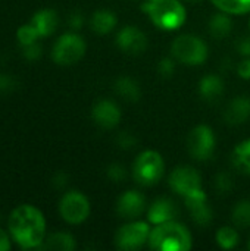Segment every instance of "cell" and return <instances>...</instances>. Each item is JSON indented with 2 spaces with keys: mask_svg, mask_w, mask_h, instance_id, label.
I'll list each match as a JSON object with an SVG mask.
<instances>
[{
  "mask_svg": "<svg viewBox=\"0 0 250 251\" xmlns=\"http://www.w3.org/2000/svg\"><path fill=\"white\" fill-rule=\"evenodd\" d=\"M59 213L65 222L71 225H80L90 215V201L83 193L69 191L60 199Z\"/></svg>",
  "mask_w": 250,
  "mask_h": 251,
  "instance_id": "9c48e42d",
  "label": "cell"
},
{
  "mask_svg": "<svg viewBox=\"0 0 250 251\" xmlns=\"http://www.w3.org/2000/svg\"><path fill=\"white\" fill-rule=\"evenodd\" d=\"M16 81L12 75L7 74H0V94H7L12 90H15Z\"/></svg>",
  "mask_w": 250,
  "mask_h": 251,
  "instance_id": "d6a6232c",
  "label": "cell"
},
{
  "mask_svg": "<svg viewBox=\"0 0 250 251\" xmlns=\"http://www.w3.org/2000/svg\"><path fill=\"white\" fill-rule=\"evenodd\" d=\"M217 243L222 250H233L239 244V232L233 226H222L217 232Z\"/></svg>",
  "mask_w": 250,
  "mask_h": 251,
  "instance_id": "d4e9b609",
  "label": "cell"
},
{
  "mask_svg": "<svg viewBox=\"0 0 250 251\" xmlns=\"http://www.w3.org/2000/svg\"><path fill=\"white\" fill-rule=\"evenodd\" d=\"M141 9L149 15L155 26L164 31H175L186 22L187 12L180 0H144Z\"/></svg>",
  "mask_w": 250,
  "mask_h": 251,
  "instance_id": "3957f363",
  "label": "cell"
},
{
  "mask_svg": "<svg viewBox=\"0 0 250 251\" xmlns=\"http://www.w3.org/2000/svg\"><path fill=\"white\" fill-rule=\"evenodd\" d=\"M85 41L81 35L75 32H66L57 38L53 46L52 57L57 65L69 66L81 60L85 54Z\"/></svg>",
  "mask_w": 250,
  "mask_h": 251,
  "instance_id": "8992f818",
  "label": "cell"
},
{
  "mask_svg": "<svg viewBox=\"0 0 250 251\" xmlns=\"http://www.w3.org/2000/svg\"><path fill=\"white\" fill-rule=\"evenodd\" d=\"M68 24H69V26H71L74 31L81 29L83 25H84V16H83V13H81V12H72V13L69 15Z\"/></svg>",
  "mask_w": 250,
  "mask_h": 251,
  "instance_id": "836d02e7",
  "label": "cell"
},
{
  "mask_svg": "<svg viewBox=\"0 0 250 251\" xmlns=\"http://www.w3.org/2000/svg\"><path fill=\"white\" fill-rule=\"evenodd\" d=\"M150 231L147 222L130 221L115 234V247L122 251L140 250L149 241Z\"/></svg>",
  "mask_w": 250,
  "mask_h": 251,
  "instance_id": "52a82bcc",
  "label": "cell"
},
{
  "mask_svg": "<svg viewBox=\"0 0 250 251\" xmlns=\"http://www.w3.org/2000/svg\"><path fill=\"white\" fill-rule=\"evenodd\" d=\"M237 50L242 56L250 57V37H242L237 43Z\"/></svg>",
  "mask_w": 250,
  "mask_h": 251,
  "instance_id": "d590c367",
  "label": "cell"
},
{
  "mask_svg": "<svg viewBox=\"0 0 250 251\" xmlns=\"http://www.w3.org/2000/svg\"><path fill=\"white\" fill-rule=\"evenodd\" d=\"M217 138L214 131L208 125H197L192 129L187 140L190 156L197 162L209 160L215 153Z\"/></svg>",
  "mask_w": 250,
  "mask_h": 251,
  "instance_id": "ba28073f",
  "label": "cell"
},
{
  "mask_svg": "<svg viewBox=\"0 0 250 251\" xmlns=\"http://www.w3.org/2000/svg\"><path fill=\"white\" fill-rule=\"evenodd\" d=\"M215 7L228 15H245L250 12V0H211Z\"/></svg>",
  "mask_w": 250,
  "mask_h": 251,
  "instance_id": "cb8c5ba5",
  "label": "cell"
},
{
  "mask_svg": "<svg viewBox=\"0 0 250 251\" xmlns=\"http://www.w3.org/2000/svg\"><path fill=\"white\" fill-rule=\"evenodd\" d=\"M233 165L242 172L250 175V138L242 141L233 151Z\"/></svg>",
  "mask_w": 250,
  "mask_h": 251,
  "instance_id": "603a6c76",
  "label": "cell"
},
{
  "mask_svg": "<svg viewBox=\"0 0 250 251\" xmlns=\"http://www.w3.org/2000/svg\"><path fill=\"white\" fill-rule=\"evenodd\" d=\"M116 46L125 54L137 56V54H141V53L146 51V49H147V37L140 28H137L134 25H127L118 32Z\"/></svg>",
  "mask_w": 250,
  "mask_h": 251,
  "instance_id": "8fae6325",
  "label": "cell"
},
{
  "mask_svg": "<svg viewBox=\"0 0 250 251\" xmlns=\"http://www.w3.org/2000/svg\"><path fill=\"white\" fill-rule=\"evenodd\" d=\"M237 72L240 75V78L243 79H250V57H246L245 60L240 62L239 68H237Z\"/></svg>",
  "mask_w": 250,
  "mask_h": 251,
  "instance_id": "8d00e7d4",
  "label": "cell"
},
{
  "mask_svg": "<svg viewBox=\"0 0 250 251\" xmlns=\"http://www.w3.org/2000/svg\"><path fill=\"white\" fill-rule=\"evenodd\" d=\"M215 188L220 194H228L234 188V179L228 172H221L215 178Z\"/></svg>",
  "mask_w": 250,
  "mask_h": 251,
  "instance_id": "83f0119b",
  "label": "cell"
},
{
  "mask_svg": "<svg viewBox=\"0 0 250 251\" xmlns=\"http://www.w3.org/2000/svg\"><path fill=\"white\" fill-rule=\"evenodd\" d=\"M68 175L65 174V172H57L55 176H53V179H52V184H53V187L55 188H57V190H63L66 185H68Z\"/></svg>",
  "mask_w": 250,
  "mask_h": 251,
  "instance_id": "e575fe53",
  "label": "cell"
},
{
  "mask_svg": "<svg viewBox=\"0 0 250 251\" xmlns=\"http://www.w3.org/2000/svg\"><path fill=\"white\" fill-rule=\"evenodd\" d=\"M224 90H225V85H224L222 78L214 74L205 75L199 82V94L205 101H209V103L220 100V97L224 94Z\"/></svg>",
  "mask_w": 250,
  "mask_h": 251,
  "instance_id": "ac0fdd59",
  "label": "cell"
},
{
  "mask_svg": "<svg viewBox=\"0 0 250 251\" xmlns=\"http://www.w3.org/2000/svg\"><path fill=\"white\" fill-rule=\"evenodd\" d=\"M41 46L35 41L32 44H28V46H22V54L27 60H38L41 57Z\"/></svg>",
  "mask_w": 250,
  "mask_h": 251,
  "instance_id": "1f68e13d",
  "label": "cell"
},
{
  "mask_svg": "<svg viewBox=\"0 0 250 251\" xmlns=\"http://www.w3.org/2000/svg\"><path fill=\"white\" fill-rule=\"evenodd\" d=\"M91 118L97 126H100L103 129H112L121 121V110L115 101L102 99L93 106Z\"/></svg>",
  "mask_w": 250,
  "mask_h": 251,
  "instance_id": "5bb4252c",
  "label": "cell"
},
{
  "mask_svg": "<svg viewBox=\"0 0 250 251\" xmlns=\"http://www.w3.org/2000/svg\"><path fill=\"white\" fill-rule=\"evenodd\" d=\"M113 88H115V93H116L118 96H121V97H122L124 100H127V101L136 103V101H139V99L141 97V88H140L139 82H137L134 78L127 76V75L119 76V78L115 81Z\"/></svg>",
  "mask_w": 250,
  "mask_h": 251,
  "instance_id": "ffe728a7",
  "label": "cell"
},
{
  "mask_svg": "<svg viewBox=\"0 0 250 251\" xmlns=\"http://www.w3.org/2000/svg\"><path fill=\"white\" fill-rule=\"evenodd\" d=\"M184 203L192 215V219L196 225L206 228L212 224L214 221V213L212 209L208 203V197L205 194V191H199L196 194H192L189 197L184 199Z\"/></svg>",
  "mask_w": 250,
  "mask_h": 251,
  "instance_id": "4fadbf2b",
  "label": "cell"
},
{
  "mask_svg": "<svg viewBox=\"0 0 250 251\" xmlns=\"http://www.w3.org/2000/svg\"><path fill=\"white\" fill-rule=\"evenodd\" d=\"M31 24L34 25L40 37H49L57 29L59 25L57 12L53 9H41L32 16Z\"/></svg>",
  "mask_w": 250,
  "mask_h": 251,
  "instance_id": "e0dca14e",
  "label": "cell"
},
{
  "mask_svg": "<svg viewBox=\"0 0 250 251\" xmlns=\"http://www.w3.org/2000/svg\"><path fill=\"white\" fill-rule=\"evenodd\" d=\"M175 59L174 57H164L161 59L159 65H158V72L162 78H171L175 72Z\"/></svg>",
  "mask_w": 250,
  "mask_h": 251,
  "instance_id": "f546056e",
  "label": "cell"
},
{
  "mask_svg": "<svg viewBox=\"0 0 250 251\" xmlns=\"http://www.w3.org/2000/svg\"><path fill=\"white\" fill-rule=\"evenodd\" d=\"M165 175L164 157L155 150H146L140 153L134 162L133 176L139 185L153 187Z\"/></svg>",
  "mask_w": 250,
  "mask_h": 251,
  "instance_id": "5b68a950",
  "label": "cell"
},
{
  "mask_svg": "<svg viewBox=\"0 0 250 251\" xmlns=\"http://www.w3.org/2000/svg\"><path fill=\"white\" fill-rule=\"evenodd\" d=\"M169 187L183 199L202 191V176L192 166H178L169 175Z\"/></svg>",
  "mask_w": 250,
  "mask_h": 251,
  "instance_id": "30bf717a",
  "label": "cell"
},
{
  "mask_svg": "<svg viewBox=\"0 0 250 251\" xmlns=\"http://www.w3.org/2000/svg\"><path fill=\"white\" fill-rule=\"evenodd\" d=\"M10 250V241H9V237L7 234L0 229V251H7Z\"/></svg>",
  "mask_w": 250,
  "mask_h": 251,
  "instance_id": "74e56055",
  "label": "cell"
},
{
  "mask_svg": "<svg viewBox=\"0 0 250 251\" xmlns=\"http://www.w3.org/2000/svg\"><path fill=\"white\" fill-rule=\"evenodd\" d=\"M233 224L239 228H249L250 226V201L242 200L237 203L231 213Z\"/></svg>",
  "mask_w": 250,
  "mask_h": 251,
  "instance_id": "484cf974",
  "label": "cell"
},
{
  "mask_svg": "<svg viewBox=\"0 0 250 251\" xmlns=\"http://www.w3.org/2000/svg\"><path fill=\"white\" fill-rule=\"evenodd\" d=\"M250 118V99L246 96L236 97L225 109L224 119L230 125H242Z\"/></svg>",
  "mask_w": 250,
  "mask_h": 251,
  "instance_id": "2e32d148",
  "label": "cell"
},
{
  "mask_svg": "<svg viewBox=\"0 0 250 251\" xmlns=\"http://www.w3.org/2000/svg\"><path fill=\"white\" fill-rule=\"evenodd\" d=\"M208 28H209L211 35L220 40V38H224V37H228L230 35V32L233 29V21L228 16V13H225V12L215 13L209 19Z\"/></svg>",
  "mask_w": 250,
  "mask_h": 251,
  "instance_id": "44dd1931",
  "label": "cell"
},
{
  "mask_svg": "<svg viewBox=\"0 0 250 251\" xmlns=\"http://www.w3.org/2000/svg\"><path fill=\"white\" fill-rule=\"evenodd\" d=\"M106 175H108V178H109L112 182H115V184L124 182V181L127 179V176H128L127 169H125L122 165H119V163H112V165H109L108 169H106Z\"/></svg>",
  "mask_w": 250,
  "mask_h": 251,
  "instance_id": "f1b7e54d",
  "label": "cell"
},
{
  "mask_svg": "<svg viewBox=\"0 0 250 251\" xmlns=\"http://www.w3.org/2000/svg\"><path fill=\"white\" fill-rule=\"evenodd\" d=\"M116 144L122 150H131L137 146V138L131 132H119L116 135Z\"/></svg>",
  "mask_w": 250,
  "mask_h": 251,
  "instance_id": "4dcf8cb0",
  "label": "cell"
},
{
  "mask_svg": "<svg viewBox=\"0 0 250 251\" xmlns=\"http://www.w3.org/2000/svg\"><path fill=\"white\" fill-rule=\"evenodd\" d=\"M38 37H40V35H38L37 29L34 28V25H32L31 22H29V24H25V25H22V26H19L18 31H16V38H18V41L21 43V46L32 44V43L37 41Z\"/></svg>",
  "mask_w": 250,
  "mask_h": 251,
  "instance_id": "4316f807",
  "label": "cell"
},
{
  "mask_svg": "<svg viewBox=\"0 0 250 251\" xmlns=\"http://www.w3.org/2000/svg\"><path fill=\"white\" fill-rule=\"evenodd\" d=\"M171 54L172 57L189 66H197L206 62L208 59V46L206 43L193 34H183L178 35L171 44Z\"/></svg>",
  "mask_w": 250,
  "mask_h": 251,
  "instance_id": "277c9868",
  "label": "cell"
},
{
  "mask_svg": "<svg viewBox=\"0 0 250 251\" xmlns=\"http://www.w3.org/2000/svg\"><path fill=\"white\" fill-rule=\"evenodd\" d=\"M248 247H249V250H250V241H249V244H248Z\"/></svg>",
  "mask_w": 250,
  "mask_h": 251,
  "instance_id": "f35d334b",
  "label": "cell"
},
{
  "mask_svg": "<svg viewBox=\"0 0 250 251\" xmlns=\"http://www.w3.org/2000/svg\"><path fill=\"white\" fill-rule=\"evenodd\" d=\"M41 249L56 251H72L75 249V240L71 234L56 232V234L49 235L44 240V244H41Z\"/></svg>",
  "mask_w": 250,
  "mask_h": 251,
  "instance_id": "7402d4cb",
  "label": "cell"
},
{
  "mask_svg": "<svg viewBox=\"0 0 250 251\" xmlns=\"http://www.w3.org/2000/svg\"><path fill=\"white\" fill-rule=\"evenodd\" d=\"M118 24V18L112 10L108 9H102L93 13L91 21H90V26L96 34L105 35L109 34L111 31H113V28Z\"/></svg>",
  "mask_w": 250,
  "mask_h": 251,
  "instance_id": "d6986e66",
  "label": "cell"
},
{
  "mask_svg": "<svg viewBox=\"0 0 250 251\" xmlns=\"http://www.w3.org/2000/svg\"><path fill=\"white\" fill-rule=\"evenodd\" d=\"M9 232L22 249H40L46 240V219L37 207L21 204L9 216Z\"/></svg>",
  "mask_w": 250,
  "mask_h": 251,
  "instance_id": "6da1fadb",
  "label": "cell"
},
{
  "mask_svg": "<svg viewBox=\"0 0 250 251\" xmlns=\"http://www.w3.org/2000/svg\"><path fill=\"white\" fill-rule=\"evenodd\" d=\"M146 209V199L136 190L125 191L116 201V213L127 221H136Z\"/></svg>",
  "mask_w": 250,
  "mask_h": 251,
  "instance_id": "7c38bea8",
  "label": "cell"
},
{
  "mask_svg": "<svg viewBox=\"0 0 250 251\" xmlns=\"http://www.w3.org/2000/svg\"><path fill=\"white\" fill-rule=\"evenodd\" d=\"M147 246L156 251H187L192 249L190 231L175 221L164 222L152 228Z\"/></svg>",
  "mask_w": 250,
  "mask_h": 251,
  "instance_id": "7a4b0ae2",
  "label": "cell"
},
{
  "mask_svg": "<svg viewBox=\"0 0 250 251\" xmlns=\"http://www.w3.org/2000/svg\"><path fill=\"white\" fill-rule=\"evenodd\" d=\"M178 215H180V209L172 199L159 197L150 204L147 210V221L153 225H159L164 222L175 221Z\"/></svg>",
  "mask_w": 250,
  "mask_h": 251,
  "instance_id": "9a60e30c",
  "label": "cell"
}]
</instances>
